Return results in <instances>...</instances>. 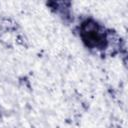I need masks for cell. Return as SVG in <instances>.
Returning a JSON list of instances; mask_svg holds the SVG:
<instances>
[{"label": "cell", "mask_w": 128, "mask_h": 128, "mask_svg": "<svg viewBox=\"0 0 128 128\" xmlns=\"http://www.w3.org/2000/svg\"><path fill=\"white\" fill-rule=\"evenodd\" d=\"M81 35L84 42L91 47H98L104 45V34L99 31L98 25L92 21H86L82 24Z\"/></svg>", "instance_id": "cell-1"}]
</instances>
